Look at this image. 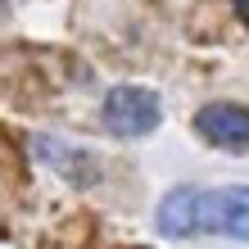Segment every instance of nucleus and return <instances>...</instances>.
I'll list each match as a JSON object with an SVG mask.
<instances>
[{
  "mask_svg": "<svg viewBox=\"0 0 249 249\" xmlns=\"http://www.w3.org/2000/svg\"><path fill=\"white\" fill-rule=\"evenodd\" d=\"M159 231L163 236H231L249 240V186H177L159 204Z\"/></svg>",
  "mask_w": 249,
  "mask_h": 249,
  "instance_id": "nucleus-1",
  "label": "nucleus"
},
{
  "mask_svg": "<svg viewBox=\"0 0 249 249\" xmlns=\"http://www.w3.org/2000/svg\"><path fill=\"white\" fill-rule=\"evenodd\" d=\"M163 118L159 109V95L145 91V86H113L105 95V127L123 141H136V136H150Z\"/></svg>",
  "mask_w": 249,
  "mask_h": 249,
  "instance_id": "nucleus-2",
  "label": "nucleus"
},
{
  "mask_svg": "<svg viewBox=\"0 0 249 249\" xmlns=\"http://www.w3.org/2000/svg\"><path fill=\"white\" fill-rule=\"evenodd\" d=\"M195 131H199L209 145H217V150L245 154V150H249V109H245V105H227V100L204 105V109L195 113Z\"/></svg>",
  "mask_w": 249,
  "mask_h": 249,
  "instance_id": "nucleus-3",
  "label": "nucleus"
}]
</instances>
